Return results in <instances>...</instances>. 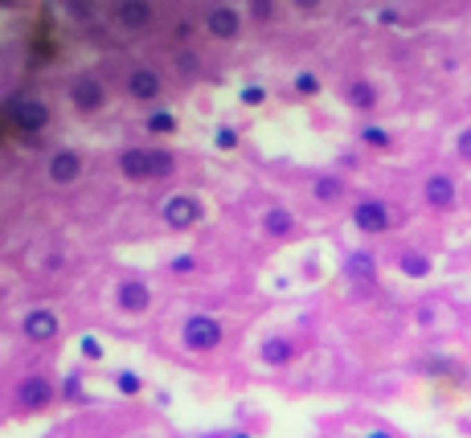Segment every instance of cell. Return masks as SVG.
<instances>
[{
  "mask_svg": "<svg viewBox=\"0 0 471 438\" xmlns=\"http://www.w3.org/2000/svg\"><path fill=\"white\" fill-rule=\"evenodd\" d=\"M115 168H119V176L123 180H131V184H152V180H169L172 173H176V156H172L169 148H123L119 156H115Z\"/></svg>",
  "mask_w": 471,
  "mask_h": 438,
  "instance_id": "1",
  "label": "cell"
},
{
  "mask_svg": "<svg viewBox=\"0 0 471 438\" xmlns=\"http://www.w3.org/2000/svg\"><path fill=\"white\" fill-rule=\"evenodd\" d=\"M221 340H225V324L217 315H209V311H193L180 324V344L189 352H214L221 349Z\"/></svg>",
  "mask_w": 471,
  "mask_h": 438,
  "instance_id": "2",
  "label": "cell"
},
{
  "mask_svg": "<svg viewBox=\"0 0 471 438\" xmlns=\"http://www.w3.org/2000/svg\"><path fill=\"white\" fill-rule=\"evenodd\" d=\"M4 115H8V123L21 135H42L45 128H49V107H45L37 94H17V98H8V103H4Z\"/></svg>",
  "mask_w": 471,
  "mask_h": 438,
  "instance_id": "3",
  "label": "cell"
},
{
  "mask_svg": "<svg viewBox=\"0 0 471 438\" xmlns=\"http://www.w3.org/2000/svg\"><path fill=\"white\" fill-rule=\"evenodd\" d=\"M160 221L169 229H176V234H189V229H197L205 221V201L197 193H172L169 201L160 205Z\"/></svg>",
  "mask_w": 471,
  "mask_h": 438,
  "instance_id": "4",
  "label": "cell"
},
{
  "mask_svg": "<svg viewBox=\"0 0 471 438\" xmlns=\"http://www.w3.org/2000/svg\"><path fill=\"white\" fill-rule=\"evenodd\" d=\"M53 397H58V389H53V381H49V377H42V373H25V377L17 381L12 405H17L21 414H42V410H49V405H53Z\"/></svg>",
  "mask_w": 471,
  "mask_h": 438,
  "instance_id": "5",
  "label": "cell"
},
{
  "mask_svg": "<svg viewBox=\"0 0 471 438\" xmlns=\"http://www.w3.org/2000/svg\"><path fill=\"white\" fill-rule=\"evenodd\" d=\"M21 336H25L29 344H53V340H62V319H58V311H53V307H29V311L21 315Z\"/></svg>",
  "mask_w": 471,
  "mask_h": 438,
  "instance_id": "6",
  "label": "cell"
},
{
  "mask_svg": "<svg viewBox=\"0 0 471 438\" xmlns=\"http://www.w3.org/2000/svg\"><path fill=\"white\" fill-rule=\"evenodd\" d=\"M83 173H86V160H83V152H74V148H58V152H49V160H45V180L58 184V189L78 184Z\"/></svg>",
  "mask_w": 471,
  "mask_h": 438,
  "instance_id": "7",
  "label": "cell"
},
{
  "mask_svg": "<svg viewBox=\"0 0 471 438\" xmlns=\"http://www.w3.org/2000/svg\"><path fill=\"white\" fill-rule=\"evenodd\" d=\"M70 107L78 115H103L107 111V87L99 74H78L70 82Z\"/></svg>",
  "mask_w": 471,
  "mask_h": 438,
  "instance_id": "8",
  "label": "cell"
},
{
  "mask_svg": "<svg viewBox=\"0 0 471 438\" xmlns=\"http://www.w3.org/2000/svg\"><path fill=\"white\" fill-rule=\"evenodd\" d=\"M352 225H357L361 234H386L389 225H393V213H389L386 201L365 197V201H357V205H352Z\"/></svg>",
  "mask_w": 471,
  "mask_h": 438,
  "instance_id": "9",
  "label": "cell"
},
{
  "mask_svg": "<svg viewBox=\"0 0 471 438\" xmlns=\"http://www.w3.org/2000/svg\"><path fill=\"white\" fill-rule=\"evenodd\" d=\"M123 90H128V98H135V103H160L164 78H160L152 66H135L128 78H123Z\"/></svg>",
  "mask_w": 471,
  "mask_h": 438,
  "instance_id": "10",
  "label": "cell"
},
{
  "mask_svg": "<svg viewBox=\"0 0 471 438\" xmlns=\"http://www.w3.org/2000/svg\"><path fill=\"white\" fill-rule=\"evenodd\" d=\"M115 307H119L123 315H144V311H152V287H148L144 279H123V283L115 287Z\"/></svg>",
  "mask_w": 471,
  "mask_h": 438,
  "instance_id": "11",
  "label": "cell"
},
{
  "mask_svg": "<svg viewBox=\"0 0 471 438\" xmlns=\"http://www.w3.org/2000/svg\"><path fill=\"white\" fill-rule=\"evenodd\" d=\"M205 29L217 42H234L242 33V12L234 4H214V8H205Z\"/></svg>",
  "mask_w": 471,
  "mask_h": 438,
  "instance_id": "12",
  "label": "cell"
},
{
  "mask_svg": "<svg viewBox=\"0 0 471 438\" xmlns=\"http://www.w3.org/2000/svg\"><path fill=\"white\" fill-rule=\"evenodd\" d=\"M111 17L119 29H148L156 21V4L148 0H123V4H111Z\"/></svg>",
  "mask_w": 471,
  "mask_h": 438,
  "instance_id": "13",
  "label": "cell"
},
{
  "mask_svg": "<svg viewBox=\"0 0 471 438\" xmlns=\"http://www.w3.org/2000/svg\"><path fill=\"white\" fill-rule=\"evenodd\" d=\"M422 197H427L430 209H451L455 205V180L447 173H430L422 184Z\"/></svg>",
  "mask_w": 471,
  "mask_h": 438,
  "instance_id": "14",
  "label": "cell"
},
{
  "mask_svg": "<svg viewBox=\"0 0 471 438\" xmlns=\"http://www.w3.org/2000/svg\"><path fill=\"white\" fill-rule=\"evenodd\" d=\"M258 356H262V365L283 369V365L296 360V340H287V336H266V340L258 344Z\"/></svg>",
  "mask_w": 471,
  "mask_h": 438,
  "instance_id": "15",
  "label": "cell"
},
{
  "mask_svg": "<svg viewBox=\"0 0 471 438\" xmlns=\"http://www.w3.org/2000/svg\"><path fill=\"white\" fill-rule=\"evenodd\" d=\"M262 229H266L271 238H291V234H296V213H287L283 205H271V209L262 213Z\"/></svg>",
  "mask_w": 471,
  "mask_h": 438,
  "instance_id": "16",
  "label": "cell"
},
{
  "mask_svg": "<svg viewBox=\"0 0 471 438\" xmlns=\"http://www.w3.org/2000/svg\"><path fill=\"white\" fill-rule=\"evenodd\" d=\"M348 103H352L357 111H373V107H377L373 82H369V78H352V82H348Z\"/></svg>",
  "mask_w": 471,
  "mask_h": 438,
  "instance_id": "17",
  "label": "cell"
},
{
  "mask_svg": "<svg viewBox=\"0 0 471 438\" xmlns=\"http://www.w3.org/2000/svg\"><path fill=\"white\" fill-rule=\"evenodd\" d=\"M397 270L410 274V279H427V274H430V259H427V254H418V250H402Z\"/></svg>",
  "mask_w": 471,
  "mask_h": 438,
  "instance_id": "18",
  "label": "cell"
},
{
  "mask_svg": "<svg viewBox=\"0 0 471 438\" xmlns=\"http://www.w3.org/2000/svg\"><path fill=\"white\" fill-rule=\"evenodd\" d=\"M348 274H352V279H361V283H369V279L377 274V259H373V254H365V250H357V254L348 259Z\"/></svg>",
  "mask_w": 471,
  "mask_h": 438,
  "instance_id": "19",
  "label": "cell"
},
{
  "mask_svg": "<svg viewBox=\"0 0 471 438\" xmlns=\"http://www.w3.org/2000/svg\"><path fill=\"white\" fill-rule=\"evenodd\" d=\"M144 128H148L152 135H172V132H176V115H172V111H164V107H156V111L144 119Z\"/></svg>",
  "mask_w": 471,
  "mask_h": 438,
  "instance_id": "20",
  "label": "cell"
},
{
  "mask_svg": "<svg viewBox=\"0 0 471 438\" xmlns=\"http://www.w3.org/2000/svg\"><path fill=\"white\" fill-rule=\"evenodd\" d=\"M311 193H316L320 201H336L344 193V184H341V176H320V180L311 184Z\"/></svg>",
  "mask_w": 471,
  "mask_h": 438,
  "instance_id": "21",
  "label": "cell"
},
{
  "mask_svg": "<svg viewBox=\"0 0 471 438\" xmlns=\"http://www.w3.org/2000/svg\"><path fill=\"white\" fill-rule=\"evenodd\" d=\"M115 389H119V394H128V397H135L139 389H144V381H139V373L123 369V373H115Z\"/></svg>",
  "mask_w": 471,
  "mask_h": 438,
  "instance_id": "22",
  "label": "cell"
},
{
  "mask_svg": "<svg viewBox=\"0 0 471 438\" xmlns=\"http://www.w3.org/2000/svg\"><path fill=\"white\" fill-rule=\"evenodd\" d=\"M361 143H369V148L386 152V148L393 143V139H389V132H386V128H361Z\"/></svg>",
  "mask_w": 471,
  "mask_h": 438,
  "instance_id": "23",
  "label": "cell"
},
{
  "mask_svg": "<svg viewBox=\"0 0 471 438\" xmlns=\"http://www.w3.org/2000/svg\"><path fill=\"white\" fill-rule=\"evenodd\" d=\"M193 270H197V259H193V254H176L169 263V274H176V279H189Z\"/></svg>",
  "mask_w": 471,
  "mask_h": 438,
  "instance_id": "24",
  "label": "cell"
},
{
  "mask_svg": "<svg viewBox=\"0 0 471 438\" xmlns=\"http://www.w3.org/2000/svg\"><path fill=\"white\" fill-rule=\"evenodd\" d=\"M291 87L300 90V94H320V74H311V70H300Z\"/></svg>",
  "mask_w": 471,
  "mask_h": 438,
  "instance_id": "25",
  "label": "cell"
},
{
  "mask_svg": "<svg viewBox=\"0 0 471 438\" xmlns=\"http://www.w3.org/2000/svg\"><path fill=\"white\" fill-rule=\"evenodd\" d=\"M214 143L221 148V152H234V148H238V132L225 123V128H217V132H214Z\"/></svg>",
  "mask_w": 471,
  "mask_h": 438,
  "instance_id": "26",
  "label": "cell"
},
{
  "mask_svg": "<svg viewBox=\"0 0 471 438\" xmlns=\"http://www.w3.org/2000/svg\"><path fill=\"white\" fill-rule=\"evenodd\" d=\"M238 98H242L246 107H258V103L266 98V90H262V87H255V82H250V87H242V90H238Z\"/></svg>",
  "mask_w": 471,
  "mask_h": 438,
  "instance_id": "27",
  "label": "cell"
},
{
  "mask_svg": "<svg viewBox=\"0 0 471 438\" xmlns=\"http://www.w3.org/2000/svg\"><path fill=\"white\" fill-rule=\"evenodd\" d=\"M83 356L86 360H103V344L94 336H83Z\"/></svg>",
  "mask_w": 471,
  "mask_h": 438,
  "instance_id": "28",
  "label": "cell"
},
{
  "mask_svg": "<svg viewBox=\"0 0 471 438\" xmlns=\"http://www.w3.org/2000/svg\"><path fill=\"white\" fill-rule=\"evenodd\" d=\"M78 385H83V377H78V373H70V377H66V385L58 389V397H78Z\"/></svg>",
  "mask_w": 471,
  "mask_h": 438,
  "instance_id": "29",
  "label": "cell"
},
{
  "mask_svg": "<svg viewBox=\"0 0 471 438\" xmlns=\"http://www.w3.org/2000/svg\"><path fill=\"white\" fill-rule=\"evenodd\" d=\"M455 152H459V156H463V160H471V128L463 135H459V143H455Z\"/></svg>",
  "mask_w": 471,
  "mask_h": 438,
  "instance_id": "30",
  "label": "cell"
},
{
  "mask_svg": "<svg viewBox=\"0 0 471 438\" xmlns=\"http://www.w3.org/2000/svg\"><path fill=\"white\" fill-rule=\"evenodd\" d=\"M70 17H78V21L94 17V4H70Z\"/></svg>",
  "mask_w": 471,
  "mask_h": 438,
  "instance_id": "31",
  "label": "cell"
},
{
  "mask_svg": "<svg viewBox=\"0 0 471 438\" xmlns=\"http://www.w3.org/2000/svg\"><path fill=\"white\" fill-rule=\"evenodd\" d=\"M250 12H255V21H271V12H275V4H255Z\"/></svg>",
  "mask_w": 471,
  "mask_h": 438,
  "instance_id": "32",
  "label": "cell"
},
{
  "mask_svg": "<svg viewBox=\"0 0 471 438\" xmlns=\"http://www.w3.org/2000/svg\"><path fill=\"white\" fill-rule=\"evenodd\" d=\"M225 438H255V435H250V430H230Z\"/></svg>",
  "mask_w": 471,
  "mask_h": 438,
  "instance_id": "33",
  "label": "cell"
},
{
  "mask_svg": "<svg viewBox=\"0 0 471 438\" xmlns=\"http://www.w3.org/2000/svg\"><path fill=\"white\" fill-rule=\"evenodd\" d=\"M365 438H393V435H389V430H369Z\"/></svg>",
  "mask_w": 471,
  "mask_h": 438,
  "instance_id": "34",
  "label": "cell"
}]
</instances>
